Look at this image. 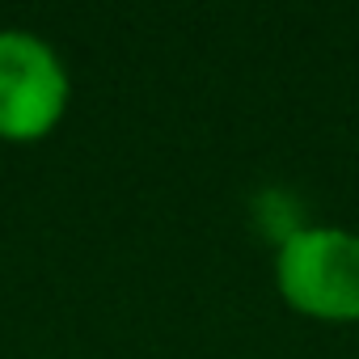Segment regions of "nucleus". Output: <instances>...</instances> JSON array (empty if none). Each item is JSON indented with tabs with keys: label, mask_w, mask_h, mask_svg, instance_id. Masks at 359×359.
<instances>
[{
	"label": "nucleus",
	"mask_w": 359,
	"mask_h": 359,
	"mask_svg": "<svg viewBox=\"0 0 359 359\" xmlns=\"http://www.w3.org/2000/svg\"><path fill=\"white\" fill-rule=\"evenodd\" d=\"M279 296L321 321L359 317V233L334 224H309L279 241L275 254Z\"/></svg>",
	"instance_id": "obj_1"
},
{
	"label": "nucleus",
	"mask_w": 359,
	"mask_h": 359,
	"mask_svg": "<svg viewBox=\"0 0 359 359\" xmlns=\"http://www.w3.org/2000/svg\"><path fill=\"white\" fill-rule=\"evenodd\" d=\"M68 106L55 47L30 30H0V140H43Z\"/></svg>",
	"instance_id": "obj_2"
}]
</instances>
